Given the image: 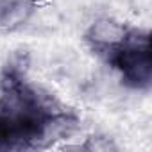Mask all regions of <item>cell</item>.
<instances>
[{"label":"cell","instance_id":"1","mask_svg":"<svg viewBox=\"0 0 152 152\" xmlns=\"http://www.w3.org/2000/svg\"><path fill=\"white\" fill-rule=\"evenodd\" d=\"M79 118L50 93L25 79L22 63L0 75V150L45 148L70 134Z\"/></svg>","mask_w":152,"mask_h":152},{"label":"cell","instance_id":"2","mask_svg":"<svg viewBox=\"0 0 152 152\" xmlns=\"http://www.w3.org/2000/svg\"><path fill=\"white\" fill-rule=\"evenodd\" d=\"M100 57L120 73V79L127 88L138 91L150 88L152 52L148 31L129 27L125 38Z\"/></svg>","mask_w":152,"mask_h":152},{"label":"cell","instance_id":"3","mask_svg":"<svg viewBox=\"0 0 152 152\" xmlns=\"http://www.w3.org/2000/svg\"><path fill=\"white\" fill-rule=\"evenodd\" d=\"M127 32L129 25H125L124 22L111 16H102L88 27V31L84 32V39L97 56H104L107 50L118 45Z\"/></svg>","mask_w":152,"mask_h":152},{"label":"cell","instance_id":"4","mask_svg":"<svg viewBox=\"0 0 152 152\" xmlns=\"http://www.w3.org/2000/svg\"><path fill=\"white\" fill-rule=\"evenodd\" d=\"M39 0H0V34L23 29L38 11Z\"/></svg>","mask_w":152,"mask_h":152}]
</instances>
